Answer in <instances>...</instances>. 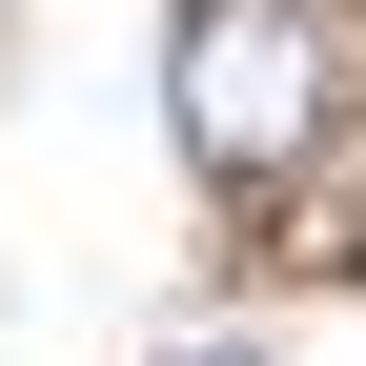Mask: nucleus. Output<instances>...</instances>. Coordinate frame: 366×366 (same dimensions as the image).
<instances>
[{"instance_id": "nucleus-1", "label": "nucleus", "mask_w": 366, "mask_h": 366, "mask_svg": "<svg viewBox=\"0 0 366 366\" xmlns=\"http://www.w3.org/2000/svg\"><path fill=\"white\" fill-rule=\"evenodd\" d=\"M326 102H346L326 0H183V41H163V122H183V163H204V183H285L305 143H326Z\"/></svg>"}, {"instance_id": "nucleus-2", "label": "nucleus", "mask_w": 366, "mask_h": 366, "mask_svg": "<svg viewBox=\"0 0 366 366\" xmlns=\"http://www.w3.org/2000/svg\"><path fill=\"white\" fill-rule=\"evenodd\" d=\"M183 366H264V346H183Z\"/></svg>"}]
</instances>
